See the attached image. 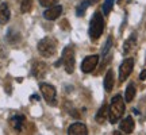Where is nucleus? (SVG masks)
<instances>
[{"instance_id":"obj_1","label":"nucleus","mask_w":146,"mask_h":135,"mask_svg":"<svg viewBox=\"0 0 146 135\" xmlns=\"http://www.w3.org/2000/svg\"><path fill=\"white\" fill-rule=\"evenodd\" d=\"M125 114V100L122 99L120 95H116L112 97L111 100V105H110V111H108V119L110 123H116L118 120L123 116Z\"/></svg>"},{"instance_id":"obj_2","label":"nucleus","mask_w":146,"mask_h":135,"mask_svg":"<svg viewBox=\"0 0 146 135\" xmlns=\"http://www.w3.org/2000/svg\"><path fill=\"white\" fill-rule=\"evenodd\" d=\"M57 39L54 36H45L38 42V53L42 57H53L57 53Z\"/></svg>"},{"instance_id":"obj_3","label":"nucleus","mask_w":146,"mask_h":135,"mask_svg":"<svg viewBox=\"0 0 146 135\" xmlns=\"http://www.w3.org/2000/svg\"><path fill=\"white\" fill-rule=\"evenodd\" d=\"M103 30H104V19H103V15L102 12H95L92 19H91V23H89V36L92 41H96L99 39L100 35L103 34Z\"/></svg>"},{"instance_id":"obj_4","label":"nucleus","mask_w":146,"mask_h":135,"mask_svg":"<svg viewBox=\"0 0 146 135\" xmlns=\"http://www.w3.org/2000/svg\"><path fill=\"white\" fill-rule=\"evenodd\" d=\"M61 61H62L66 73L72 74L73 70H74V47L72 45L66 46L62 50V58H61Z\"/></svg>"},{"instance_id":"obj_5","label":"nucleus","mask_w":146,"mask_h":135,"mask_svg":"<svg viewBox=\"0 0 146 135\" xmlns=\"http://www.w3.org/2000/svg\"><path fill=\"white\" fill-rule=\"evenodd\" d=\"M41 92L43 99L46 100L47 104H52V105H56L57 101H56V96H57V92H56V88L50 85V84H41Z\"/></svg>"},{"instance_id":"obj_6","label":"nucleus","mask_w":146,"mask_h":135,"mask_svg":"<svg viewBox=\"0 0 146 135\" xmlns=\"http://www.w3.org/2000/svg\"><path fill=\"white\" fill-rule=\"evenodd\" d=\"M133 68H134V60L126 58L119 68V83H123L126 78L130 76L131 72H133Z\"/></svg>"},{"instance_id":"obj_7","label":"nucleus","mask_w":146,"mask_h":135,"mask_svg":"<svg viewBox=\"0 0 146 135\" xmlns=\"http://www.w3.org/2000/svg\"><path fill=\"white\" fill-rule=\"evenodd\" d=\"M98 62H99V56H98V54L85 57L84 58V61L81 62V70H83V73L94 72L95 68L98 66Z\"/></svg>"},{"instance_id":"obj_8","label":"nucleus","mask_w":146,"mask_h":135,"mask_svg":"<svg viewBox=\"0 0 146 135\" xmlns=\"http://www.w3.org/2000/svg\"><path fill=\"white\" fill-rule=\"evenodd\" d=\"M31 73L35 78L42 80V78H45V76L47 73V65L43 61H34L31 68Z\"/></svg>"},{"instance_id":"obj_9","label":"nucleus","mask_w":146,"mask_h":135,"mask_svg":"<svg viewBox=\"0 0 146 135\" xmlns=\"http://www.w3.org/2000/svg\"><path fill=\"white\" fill-rule=\"evenodd\" d=\"M61 14H62V5H52V7H49L43 12V16H45V19H47V21H54Z\"/></svg>"},{"instance_id":"obj_10","label":"nucleus","mask_w":146,"mask_h":135,"mask_svg":"<svg viewBox=\"0 0 146 135\" xmlns=\"http://www.w3.org/2000/svg\"><path fill=\"white\" fill-rule=\"evenodd\" d=\"M134 127H135V123H134V119H133L131 116L125 118L119 124L120 131H123V132H126V134H131V132L134 131Z\"/></svg>"},{"instance_id":"obj_11","label":"nucleus","mask_w":146,"mask_h":135,"mask_svg":"<svg viewBox=\"0 0 146 135\" xmlns=\"http://www.w3.org/2000/svg\"><path fill=\"white\" fill-rule=\"evenodd\" d=\"M68 134L69 135H87L88 134V128L83 123H73L68 128Z\"/></svg>"},{"instance_id":"obj_12","label":"nucleus","mask_w":146,"mask_h":135,"mask_svg":"<svg viewBox=\"0 0 146 135\" xmlns=\"http://www.w3.org/2000/svg\"><path fill=\"white\" fill-rule=\"evenodd\" d=\"M25 122H26V118L23 115H15L10 119V124L15 131H22Z\"/></svg>"},{"instance_id":"obj_13","label":"nucleus","mask_w":146,"mask_h":135,"mask_svg":"<svg viewBox=\"0 0 146 135\" xmlns=\"http://www.w3.org/2000/svg\"><path fill=\"white\" fill-rule=\"evenodd\" d=\"M10 16H11V12H10V7L7 3H1L0 4V24L3 26L7 22L10 21Z\"/></svg>"},{"instance_id":"obj_14","label":"nucleus","mask_w":146,"mask_h":135,"mask_svg":"<svg viewBox=\"0 0 146 135\" xmlns=\"http://www.w3.org/2000/svg\"><path fill=\"white\" fill-rule=\"evenodd\" d=\"M114 70L112 69H110L108 72H107V74H106L104 77V89L106 92H111L112 91V88H114Z\"/></svg>"},{"instance_id":"obj_15","label":"nucleus","mask_w":146,"mask_h":135,"mask_svg":"<svg viewBox=\"0 0 146 135\" xmlns=\"http://www.w3.org/2000/svg\"><path fill=\"white\" fill-rule=\"evenodd\" d=\"M107 118H108V107H107V104H103L98 111V114H96V122L98 123H104Z\"/></svg>"},{"instance_id":"obj_16","label":"nucleus","mask_w":146,"mask_h":135,"mask_svg":"<svg viewBox=\"0 0 146 135\" xmlns=\"http://www.w3.org/2000/svg\"><path fill=\"white\" fill-rule=\"evenodd\" d=\"M7 41L10 42L11 45L18 43V42L21 41V32H18L16 30H14V28L8 30V32H7Z\"/></svg>"},{"instance_id":"obj_17","label":"nucleus","mask_w":146,"mask_h":135,"mask_svg":"<svg viewBox=\"0 0 146 135\" xmlns=\"http://www.w3.org/2000/svg\"><path fill=\"white\" fill-rule=\"evenodd\" d=\"M135 46V34H133V35L125 42V45H123V53L127 54V53H130L133 49Z\"/></svg>"},{"instance_id":"obj_18","label":"nucleus","mask_w":146,"mask_h":135,"mask_svg":"<svg viewBox=\"0 0 146 135\" xmlns=\"http://www.w3.org/2000/svg\"><path fill=\"white\" fill-rule=\"evenodd\" d=\"M135 87H134V84H130L129 87H127V89H126V95H125V101H127V103H131L133 100H134V97H135Z\"/></svg>"},{"instance_id":"obj_19","label":"nucleus","mask_w":146,"mask_h":135,"mask_svg":"<svg viewBox=\"0 0 146 135\" xmlns=\"http://www.w3.org/2000/svg\"><path fill=\"white\" fill-rule=\"evenodd\" d=\"M89 4H91V0H83V1L77 5V8H76V15H77V16H83L84 12H85V11H87V8L89 7Z\"/></svg>"},{"instance_id":"obj_20","label":"nucleus","mask_w":146,"mask_h":135,"mask_svg":"<svg viewBox=\"0 0 146 135\" xmlns=\"http://www.w3.org/2000/svg\"><path fill=\"white\" fill-rule=\"evenodd\" d=\"M112 42H114V39H112V36L110 35L108 38H107V41H106V43H104V46H103V49H102V56H103V57L108 56L110 50H111V47H112Z\"/></svg>"},{"instance_id":"obj_21","label":"nucleus","mask_w":146,"mask_h":135,"mask_svg":"<svg viewBox=\"0 0 146 135\" xmlns=\"http://www.w3.org/2000/svg\"><path fill=\"white\" fill-rule=\"evenodd\" d=\"M33 7V0H22L21 1V11L22 14H27V12H30Z\"/></svg>"},{"instance_id":"obj_22","label":"nucleus","mask_w":146,"mask_h":135,"mask_svg":"<svg viewBox=\"0 0 146 135\" xmlns=\"http://www.w3.org/2000/svg\"><path fill=\"white\" fill-rule=\"evenodd\" d=\"M114 1L115 0H106V3L103 4V12L106 15H108L111 10H112V5H114Z\"/></svg>"},{"instance_id":"obj_23","label":"nucleus","mask_w":146,"mask_h":135,"mask_svg":"<svg viewBox=\"0 0 146 135\" xmlns=\"http://www.w3.org/2000/svg\"><path fill=\"white\" fill-rule=\"evenodd\" d=\"M56 3H58V0H39V4L42 7H52L56 5Z\"/></svg>"},{"instance_id":"obj_24","label":"nucleus","mask_w":146,"mask_h":135,"mask_svg":"<svg viewBox=\"0 0 146 135\" xmlns=\"http://www.w3.org/2000/svg\"><path fill=\"white\" fill-rule=\"evenodd\" d=\"M5 57V49H4V46L0 43V58H4Z\"/></svg>"},{"instance_id":"obj_25","label":"nucleus","mask_w":146,"mask_h":135,"mask_svg":"<svg viewBox=\"0 0 146 135\" xmlns=\"http://www.w3.org/2000/svg\"><path fill=\"white\" fill-rule=\"evenodd\" d=\"M139 80H146V70H142L141 72V74H139Z\"/></svg>"},{"instance_id":"obj_26","label":"nucleus","mask_w":146,"mask_h":135,"mask_svg":"<svg viewBox=\"0 0 146 135\" xmlns=\"http://www.w3.org/2000/svg\"><path fill=\"white\" fill-rule=\"evenodd\" d=\"M31 99H33V100H35V101H36V100H39V97H38L36 95H33V96H31Z\"/></svg>"},{"instance_id":"obj_27","label":"nucleus","mask_w":146,"mask_h":135,"mask_svg":"<svg viewBox=\"0 0 146 135\" xmlns=\"http://www.w3.org/2000/svg\"><path fill=\"white\" fill-rule=\"evenodd\" d=\"M119 1H122V0H119Z\"/></svg>"}]
</instances>
